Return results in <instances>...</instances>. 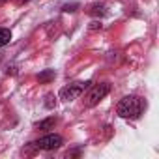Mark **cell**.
<instances>
[{
  "instance_id": "obj_9",
  "label": "cell",
  "mask_w": 159,
  "mask_h": 159,
  "mask_svg": "<svg viewBox=\"0 0 159 159\" xmlns=\"http://www.w3.org/2000/svg\"><path fill=\"white\" fill-rule=\"evenodd\" d=\"M43 105H45L47 109H54V105H56V98H54V94H47Z\"/></svg>"
},
{
  "instance_id": "obj_4",
  "label": "cell",
  "mask_w": 159,
  "mask_h": 159,
  "mask_svg": "<svg viewBox=\"0 0 159 159\" xmlns=\"http://www.w3.org/2000/svg\"><path fill=\"white\" fill-rule=\"evenodd\" d=\"M36 144V148H39V150H56V148H60L62 144H64V139L60 137V135H45V137H41L39 140H36L34 142Z\"/></svg>"
},
{
  "instance_id": "obj_2",
  "label": "cell",
  "mask_w": 159,
  "mask_h": 159,
  "mask_svg": "<svg viewBox=\"0 0 159 159\" xmlns=\"http://www.w3.org/2000/svg\"><path fill=\"white\" fill-rule=\"evenodd\" d=\"M109 90H111V84L109 83H99V84H96V86H92V90L86 94V98H84V105L86 107H96L107 94H109Z\"/></svg>"
},
{
  "instance_id": "obj_6",
  "label": "cell",
  "mask_w": 159,
  "mask_h": 159,
  "mask_svg": "<svg viewBox=\"0 0 159 159\" xmlns=\"http://www.w3.org/2000/svg\"><path fill=\"white\" fill-rule=\"evenodd\" d=\"M88 13H90V15H99V17H103L107 11H105V6H103V4H92V6L88 8Z\"/></svg>"
},
{
  "instance_id": "obj_8",
  "label": "cell",
  "mask_w": 159,
  "mask_h": 159,
  "mask_svg": "<svg viewBox=\"0 0 159 159\" xmlns=\"http://www.w3.org/2000/svg\"><path fill=\"white\" fill-rule=\"evenodd\" d=\"M54 124H56V118H47V120H43V122H39V124H38V129L47 131V129H52V127H54Z\"/></svg>"
},
{
  "instance_id": "obj_5",
  "label": "cell",
  "mask_w": 159,
  "mask_h": 159,
  "mask_svg": "<svg viewBox=\"0 0 159 159\" xmlns=\"http://www.w3.org/2000/svg\"><path fill=\"white\" fill-rule=\"evenodd\" d=\"M54 77H56L54 69H45V71H41L38 75V81L39 83H51V81H54Z\"/></svg>"
},
{
  "instance_id": "obj_10",
  "label": "cell",
  "mask_w": 159,
  "mask_h": 159,
  "mask_svg": "<svg viewBox=\"0 0 159 159\" xmlns=\"http://www.w3.org/2000/svg\"><path fill=\"white\" fill-rule=\"evenodd\" d=\"M77 8H79V4L77 2H71V4L62 6V11H77Z\"/></svg>"
},
{
  "instance_id": "obj_12",
  "label": "cell",
  "mask_w": 159,
  "mask_h": 159,
  "mask_svg": "<svg viewBox=\"0 0 159 159\" xmlns=\"http://www.w3.org/2000/svg\"><path fill=\"white\" fill-rule=\"evenodd\" d=\"M17 4H25V2H28V0H15Z\"/></svg>"
},
{
  "instance_id": "obj_11",
  "label": "cell",
  "mask_w": 159,
  "mask_h": 159,
  "mask_svg": "<svg viewBox=\"0 0 159 159\" xmlns=\"http://www.w3.org/2000/svg\"><path fill=\"white\" fill-rule=\"evenodd\" d=\"M98 28H101V23H98V21H94V23L90 25V30H98Z\"/></svg>"
},
{
  "instance_id": "obj_3",
  "label": "cell",
  "mask_w": 159,
  "mask_h": 159,
  "mask_svg": "<svg viewBox=\"0 0 159 159\" xmlns=\"http://www.w3.org/2000/svg\"><path fill=\"white\" fill-rule=\"evenodd\" d=\"M90 86V83L86 81V83H71V84H67V86H64L62 90H60V99H64V101H73V99H77L79 96H81L83 92H84V88H88Z\"/></svg>"
},
{
  "instance_id": "obj_1",
  "label": "cell",
  "mask_w": 159,
  "mask_h": 159,
  "mask_svg": "<svg viewBox=\"0 0 159 159\" xmlns=\"http://www.w3.org/2000/svg\"><path fill=\"white\" fill-rule=\"evenodd\" d=\"M144 107H146V105H144V101H142L140 98H137V96H127V98H124V99L118 103L116 114L122 116V118L137 120V118H140Z\"/></svg>"
},
{
  "instance_id": "obj_7",
  "label": "cell",
  "mask_w": 159,
  "mask_h": 159,
  "mask_svg": "<svg viewBox=\"0 0 159 159\" xmlns=\"http://www.w3.org/2000/svg\"><path fill=\"white\" fill-rule=\"evenodd\" d=\"M10 39H11V32H10L8 28H0V47L8 45Z\"/></svg>"
}]
</instances>
